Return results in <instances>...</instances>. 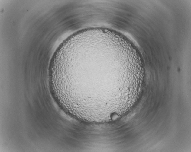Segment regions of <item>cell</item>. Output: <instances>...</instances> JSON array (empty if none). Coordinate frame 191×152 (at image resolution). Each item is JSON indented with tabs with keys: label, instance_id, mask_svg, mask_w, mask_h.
Wrapping results in <instances>:
<instances>
[{
	"label": "cell",
	"instance_id": "cell-1",
	"mask_svg": "<svg viewBox=\"0 0 191 152\" xmlns=\"http://www.w3.org/2000/svg\"><path fill=\"white\" fill-rule=\"evenodd\" d=\"M110 55L92 47L70 49L55 58L49 69L55 95L72 105L100 104L111 98Z\"/></svg>",
	"mask_w": 191,
	"mask_h": 152
}]
</instances>
